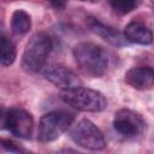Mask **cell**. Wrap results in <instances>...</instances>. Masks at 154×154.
<instances>
[{"mask_svg": "<svg viewBox=\"0 0 154 154\" xmlns=\"http://www.w3.org/2000/svg\"><path fill=\"white\" fill-rule=\"evenodd\" d=\"M75 122V114L67 111H53L41 117L37 129L40 142H52L59 138Z\"/></svg>", "mask_w": 154, "mask_h": 154, "instance_id": "4", "label": "cell"}, {"mask_svg": "<svg viewBox=\"0 0 154 154\" xmlns=\"http://www.w3.org/2000/svg\"><path fill=\"white\" fill-rule=\"evenodd\" d=\"M1 125L2 129L8 130L12 135L24 140L31 138L34 132L32 116L28 111L18 107H13L2 112Z\"/></svg>", "mask_w": 154, "mask_h": 154, "instance_id": "6", "label": "cell"}, {"mask_svg": "<svg viewBox=\"0 0 154 154\" xmlns=\"http://www.w3.org/2000/svg\"><path fill=\"white\" fill-rule=\"evenodd\" d=\"M49 4H51V6L53 7V8H55V10H64L65 8V6H66V0H47Z\"/></svg>", "mask_w": 154, "mask_h": 154, "instance_id": "16", "label": "cell"}, {"mask_svg": "<svg viewBox=\"0 0 154 154\" xmlns=\"http://www.w3.org/2000/svg\"><path fill=\"white\" fill-rule=\"evenodd\" d=\"M17 55L14 43L7 38L5 35L1 37V49H0V61L2 66H10L14 63Z\"/></svg>", "mask_w": 154, "mask_h": 154, "instance_id": "13", "label": "cell"}, {"mask_svg": "<svg viewBox=\"0 0 154 154\" xmlns=\"http://www.w3.org/2000/svg\"><path fill=\"white\" fill-rule=\"evenodd\" d=\"M53 48L52 38L46 32H36L28 41L23 57L22 67L28 73L41 71L47 61V58Z\"/></svg>", "mask_w": 154, "mask_h": 154, "instance_id": "3", "label": "cell"}, {"mask_svg": "<svg viewBox=\"0 0 154 154\" xmlns=\"http://www.w3.org/2000/svg\"><path fill=\"white\" fill-rule=\"evenodd\" d=\"M123 34L128 42L142 45V46L152 45L153 40H154V35H153L152 30L144 23L138 22V20L130 22L125 26Z\"/></svg>", "mask_w": 154, "mask_h": 154, "instance_id": "11", "label": "cell"}, {"mask_svg": "<svg viewBox=\"0 0 154 154\" xmlns=\"http://www.w3.org/2000/svg\"><path fill=\"white\" fill-rule=\"evenodd\" d=\"M1 147L6 150V152H13V153H19L22 152V149L19 147L16 146L14 142L10 141V140H1Z\"/></svg>", "mask_w": 154, "mask_h": 154, "instance_id": "15", "label": "cell"}, {"mask_svg": "<svg viewBox=\"0 0 154 154\" xmlns=\"http://www.w3.org/2000/svg\"><path fill=\"white\" fill-rule=\"evenodd\" d=\"M59 96L64 103L77 111L96 113L107 108V100L102 93L83 85L61 90Z\"/></svg>", "mask_w": 154, "mask_h": 154, "instance_id": "2", "label": "cell"}, {"mask_svg": "<svg viewBox=\"0 0 154 154\" xmlns=\"http://www.w3.org/2000/svg\"><path fill=\"white\" fill-rule=\"evenodd\" d=\"M81 1H94V0H81Z\"/></svg>", "mask_w": 154, "mask_h": 154, "instance_id": "17", "label": "cell"}, {"mask_svg": "<svg viewBox=\"0 0 154 154\" xmlns=\"http://www.w3.org/2000/svg\"><path fill=\"white\" fill-rule=\"evenodd\" d=\"M87 24L94 34L100 36L102 40H105L107 43H109L113 47H123L128 42L124 34H120L118 30L113 29L112 26H108V25L101 23L96 18L89 17L87 20Z\"/></svg>", "mask_w": 154, "mask_h": 154, "instance_id": "10", "label": "cell"}, {"mask_svg": "<svg viewBox=\"0 0 154 154\" xmlns=\"http://www.w3.org/2000/svg\"><path fill=\"white\" fill-rule=\"evenodd\" d=\"M113 129L125 138H136L144 132L146 122L140 113L129 108H122L114 113Z\"/></svg>", "mask_w": 154, "mask_h": 154, "instance_id": "7", "label": "cell"}, {"mask_svg": "<svg viewBox=\"0 0 154 154\" xmlns=\"http://www.w3.org/2000/svg\"><path fill=\"white\" fill-rule=\"evenodd\" d=\"M124 79L126 84L136 90H149L154 87V67L137 66L126 71Z\"/></svg>", "mask_w": 154, "mask_h": 154, "instance_id": "9", "label": "cell"}, {"mask_svg": "<svg viewBox=\"0 0 154 154\" xmlns=\"http://www.w3.org/2000/svg\"><path fill=\"white\" fill-rule=\"evenodd\" d=\"M70 137L76 144L89 150H101L106 147L102 131L89 119L77 122L70 130Z\"/></svg>", "mask_w": 154, "mask_h": 154, "instance_id": "5", "label": "cell"}, {"mask_svg": "<svg viewBox=\"0 0 154 154\" xmlns=\"http://www.w3.org/2000/svg\"><path fill=\"white\" fill-rule=\"evenodd\" d=\"M31 28V17L24 10H16L11 17V29L16 35H24Z\"/></svg>", "mask_w": 154, "mask_h": 154, "instance_id": "12", "label": "cell"}, {"mask_svg": "<svg viewBox=\"0 0 154 154\" xmlns=\"http://www.w3.org/2000/svg\"><path fill=\"white\" fill-rule=\"evenodd\" d=\"M43 76L48 82L63 90L83 85L81 78L75 72L60 64H52L46 66L43 70Z\"/></svg>", "mask_w": 154, "mask_h": 154, "instance_id": "8", "label": "cell"}, {"mask_svg": "<svg viewBox=\"0 0 154 154\" xmlns=\"http://www.w3.org/2000/svg\"><path fill=\"white\" fill-rule=\"evenodd\" d=\"M108 4L117 14L123 16L136 10L140 6L141 0H108Z\"/></svg>", "mask_w": 154, "mask_h": 154, "instance_id": "14", "label": "cell"}, {"mask_svg": "<svg viewBox=\"0 0 154 154\" xmlns=\"http://www.w3.org/2000/svg\"><path fill=\"white\" fill-rule=\"evenodd\" d=\"M73 58L79 70L91 78L102 77L109 66L107 52L93 42H81L73 48Z\"/></svg>", "mask_w": 154, "mask_h": 154, "instance_id": "1", "label": "cell"}]
</instances>
